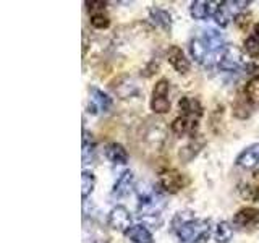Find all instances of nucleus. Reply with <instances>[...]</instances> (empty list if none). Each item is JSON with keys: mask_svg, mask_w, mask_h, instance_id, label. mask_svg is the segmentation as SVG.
I'll return each instance as SVG.
<instances>
[{"mask_svg": "<svg viewBox=\"0 0 259 243\" xmlns=\"http://www.w3.org/2000/svg\"><path fill=\"white\" fill-rule=\"evenodd\" d=\"M225 49H227V44H225L224 34L212 28L201 29L199 34L194 36L190 43L191 57L198 63L204 65V67L219 65Z\"/></svg>", "mask_w": 259, "mask_h": 243, "instance_id": "nucleus-1", "label": "nucleus"}, {"mask_svg": "<svg viewBox=\"0 0 259 243\" xmlns=\"http://www.w3.org/2000/svg\"><path fill=\"white\" fill-rule=\"evenodd\" d=\"M175 230L182 243H194L202 233L209 230V222L198 221V219H183V221L175 225Z\"/></svg>", "mask_w": 259, "mask_h": 243, "instance_id": "nucleus-2", "label": "nucleus"}, {"mask_svg": "<svg viewBox=\"0 0 259 243\" xmlns=\"http://www.w3.org/2000/svg\"><path fill=\"white\" fill-rule=\"evenodd\" d=\"M249 5V2H219V7H217V12H215V15H214V20H215V23L219 24V26H229V23L233 20L235 21V18L240 15L238 12L241 10V8H245V7H248Z\"/></svg>", "mask_w": 259, "mask_h": 243, "instance_id": "nucleus-3", "label": "nucleus"}, {"mask_svg": "<svg viewBox=\"0 0 259 243\" xmlns=\"http://www.w3.org/2000/svg\"><path fill=\"white\" fill-rule=\"evenodd\" d=\"M168 88L170 83L167 79H159L152 89V99H151V109L156 113H165L170 110V101H168Z\"/></svg>", "mask_w": 259, "mask_h": 243, "instance_id": "nucleus-4", "label": "nucleus"}, {"mask_svg": "<svg viewBox=\"0 0 259 243\" xmlns=\"http://www.w3.org/2000/svg\"><path fill=\"white\" fill-rule=\"evenodd\" d=\"M186 183H188V180L185 178V175L180 174L175 169L165 170V172H162L160 177H159L160 188L164 191H167V193H172V194L183 190Z\"/></svg>", "mask_w": 259, "mask_h": 243, "instance_id": "nucleus-5", "label": "nucleus"}, {"mask_svg": "<svg viewBox=\"0 0 259 243\" xmlns=\"http://www.w3.org/2000/svg\"><path fill=\"white\" fill-rule=\"evenodd\" d=\"M217 67L224 71H237V70L243 68L245 67V59H243L241 51L235 46H227Z\"/></svg>", "mask_w": 259, "mask_h": 243, "instance_id": "nucleus-6", "label": "nucleus"}, {"mask_svg": "<svg viewBox=\"0 0 259 243\" xmlns=\"http://www.w3.org/2000/svg\"><path fill=\"white\" fill-rule=\"evenodd\" d=\"M164 198L160 194L154 191H146L144 194L140 193V205H138V211H140V217L146 216H154L160 213V206L164 205Z\"/></svg>", "mask_w": 259, "mask_h": 243, "instance_id": "nucleus-7", "label": "nucleus"}, {"mask_svg": "<svg viewBox=\"0 0 259 243\" xmlns=\"http://www.w3.org/2000/svg\"><path fill=\"white\" fill-rule=\"evenodd\" d=\"M107 224L113 230L126 232L130 227H132V216H130V211L125 206H115L109 213Z\"/></svg>", "mask_w": 259, "mask_h": 243, "instance_id": "nucleus-8", "label": "nucleus"}, {"mask_svg": "<svg viewBox=\"0 0 259 243\" xmlns=\"http://www.w3.org/2000/svg\"><path fill=\"white\" fill-rule=\"evenodd\" d=\"M233 225L240 229H254L259 227V209L256 208H243L233 216Z\"/></svg>", "mask_w": 259, "mask_h": 243, "instance_id": "nucleus-9", "label": "nucleus"}, {"mask_svg": "<svg viewBox=\"0 0 259 243\" xmlns=\"http://www.w3.org/2000/svg\"><path fill=\"white\" fill-rule=\"evenodd\" d=\"M237 166L246 170H259V144H251L237 157Z\"/></svg>", "mask_w": 259, "mask_h": 243, "instance_id": "nucleus-10", "label": "nucleus"}, {"mask_svg": "<svg viewBox=\"0 0 259 243\" xmlns=\"http://www.w3.org/2000/svg\"><path fill=\"white\" fill-rule=\"evenodd\" d=\"M219 2H209V0H196L190 7V13L194 20H207L209 16H214L217 12Z\"/></svg>", "mask_w": 259, "mask_h": 243, "instance_id": "nucleus-11", "label": "nucleus"}, {"mask_svg": "<svg viewBox=\"0 0 259 243\" xmlns=\"http://www.w3.org/2000/svg\"><path fill=\"white\" fill-rule=\"evenodd\" d=\"M238 191L245 199L259 202V170L253 172L249 180H243L238 185Z\"/></svg>", "mask_w": 259, "mask_h": 243, "instance_id": "nucleus-12", "label": "nucleus"}, {"mask_svg": "<svg viewBox=\"0 0 259 243\" xmlns=\"http://www.w3.org/2000/svg\"><path fill=\"white\" fill-rule=\"evenodd\" d=\"M178 109H180V113L186 118L198 120L202 115V107L196 97H190V96L182 97L178 101Z\"/></svg>", "mask_w": 259, "mask_h": 243, "instance_id": "nucleus-13", "label": "nucleus"}, {"mask_svg": "<svg viewBox=\"0 0 259 243\" xmlns=\"http://www.w3.org/2000/svg\"><path fill=\"white\" fill-rule=\"evenodd\" d=\"M89 93H91V102H89V107H88L89 112H93V113L107 112L112 107V99L105 93H102L101 89L91 88Z\"/></svg>", "mask_w": 259, "mask_h": 243, "instance_id": "nucleus-14", "label": "nucleus"}, {"mask_svg": "<svg viewBox=\"0 0 259 243\" xmlns=\"http://www.w3.org/2000/svg\"><path fill=\"white\" fill-rule=\"evenodd\" d=\"M167 60L178 73H186L190 71V62L185 57L183 51L178 46H170L167 51Z\"/></svg>", "mask_w": 259, "mask_h": 243, "instance_id": "nucleus-15", "label": "nucleus"}, {"mask_svg": "<svg viewBox=\"0 0 259 243\" xmlns=\"http://www.w3.org/2000/svg\"><path fill=\"white\" fill-rule=\"evenodd\" d=\"M133 183H135V177L130 170H125L123 174L118 177V180L115 182L112 188V196L113 198H123L126 194H130V191L133 190Z\"/></svg>", "mask_w": 259, "mask_h": 243, "instance_id": "nucleus-16", "label": "nucleus"}, {"mask_svg": "<svg viewBox=\"0 0 259 243\" xmlns=\"http://www.w3.org/2000/svg\"><path fill=\"white\" fill-rule=\"evenodd\" d=\"M198 130V120H193V118H186V117H178L174 120L172 124V132L177 136H185L188 135L191 138H196L194 133Z\"/></svg>", "mask_w": 259, "mask_h": 243, "instance_id": "nucleus-17", "label": "nucleus"}, {"mask_svg": "<svg viewBox=\"0 0 259 243\" xmlns=\"http://www.w3.org/2000/svg\"><path fill=\"white\" fill-rule=\"evenodd\" d=\"M105 157H107L112 164H126L128 162V152L121 144L110 143L105 146Z\"/></svg>", "mask_w": 259, "mask_h": 243, "instance_id": "nucleus-18", "label": "nucleus"}, {"mask_svg": "<svg viewBox=\"0 0 259 243\" xmlns=\"http://www.w3.org/2000/svg\"><path fill=\"white\" fill-rule=\"evenodd\" d=\"M126 238L132 243H152V233L146 229L144 225H132L130 229L125 232Z\"/></svg>", "mask_w": 259, "mask_h": 243, "instance_id": "nucleus-19", "label": "nucleus"}, {"mask_svg": "<svg viewBox=\"0 0 259 243\" xmlns=\"http://www.w3.org/2000/svg\"><path fill=\"white\" fill-rule=\"evenodd\" d=\"M149 16H151V20L162 29L170 31V28H172V16H170V13L167 10H164V8L152 7L149 10Z\"/></svg>", "mask_w": 259, "mask_h": 243, "instance_id": "nucleus-20", "label": "nucleus"}, {"mask_svg": "<svg viewBox=\"0 0 259 243\" xmlns=\"http://www.w3.org/2000/svg\"><path fill=\"white\" fill-rule=\"evenodd\" d=\"M246 101L253 105H259V76L251 78L245 86Z\"/></svg>", "mask_w": 259, "mask_h": 243, "instance_id": "nucleus-21", "label": "nucleus"}, {"mask_svg": "<svg viewBox=\"0 0 259 243\" xmlns=\"http://www.w3.org/2000/svg\"><path fill=\"white\" fill-rule=\"evenodd\" d=\"M94 185H96L94 174L89 172V170H83V175H81V186H83V190H81V196H83V199H86L89 194L93 193Z\"/></svg>", "mask_w": 259, "mask_h": 243, "instance_id": "nucleus-22", "label": "nucleus"}, {"mask_svg": "<svg viewBox=\"0 0 259 243\" xmlns=\"http://www.w3.org/2000/svg\"><path fill=\"white\" fill-rule=\"evenodd\" d=\"M233 230L229 222H221L215 229V241L217 243H229L232 240Z\"/></svg>", "mask_w": 259, "mask_h": 243, "instance_id": "nucleus-23", "label": "nucleus"}, {"mask_svg": "<svg viewBox=\"0 0 259 243\" xmlns=\"http://www.w3.org/2000/svg\"><path fill=\"white\" fill-rule=\"evenodd\" d=\"M93 156H94V141L84 130L83 132V164H88V162L93 159Z\"/></svg>", "mask_w": 259, "mask_h": 243, "instance_id": "nucleus-24", "label": "nucleus"}, {"mask_svg": "<svg viewBox=\"0 0 259 243\" xmlns=\"http://www.w3.org/2000/svg\"><path fill=\"white\" fill-rule=\"evenodd\" d=\"M202 144H204V143L196 144V143H194V140H193V141H191V144L185 146V148H182V149H180V159H183L185 162L191 160V159L198 154V151L202 148Z\"/></svg>", "mask_w": 259, "mask_h": 243, "instance_id": "nucleus-25", "label": "nucleus"}, {"mask_svg": "<svg viewBox=\"0 0 259 243\" xmlns=\"http://www.w3.org/2000/svg\"><path fill=\"white\" fill-rule=\"evenodd\" d=\"M91 24L94 28H97V29H105V28H109V24H110V20H109V16L105 15L104 12H96V13H93V16H91Z\"/></svg>", "mask_w": 259, "mask_h": 243, "instance_id": "nucleus-26", "label": "nucleus"}, {"mask_svg": "<svg viewBox=\"0 0 259 243\" xmlns=\"http://www.w3.org/2000/svg\"><path fill=\"white\" fill-rule=\"evenodd\" d=\"M245 52L253 57V59H256V57H259V39L254 37L253 34H251L246 40H245Z\"/></svg>", "mask_w": 259, "mask_h": 243, "instance_id": "nucleus-27", "label": "nucleus"}, {"mask_svg": "<svg viewBox=\"0 0 259 243\" xmlns=\"http://www.w3.org/2000/svg\"><path fill=\"white\" fill-rule=\"evenodd\" d=\"M86 5H88V8H89V10H99V12H102L104 10V7L105 5H107V4H105V2H102V0H101V2H86Z\"/></svg>", "mask_w": 259, "mask_h": 243, "instance_id": "nucleus-28", "label": "nucleus"}, {"mask_svg": "<svg viewBox=\"0 0 259 243\" xmlns=\"http://www.w3.org/2000/svg\"><path fill=\"white\" fill-rule=\"evenodd\" d=\"M253 36L259 39V23H257V24H254V28H253Z\"/></svg>", "mask_w": 259, "mask_h": 243, "instance_id": "nucleus-29", "label": "nucleus"}]
</instances>
